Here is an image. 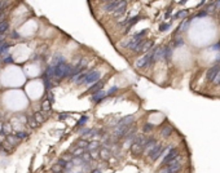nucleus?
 Wrapping results in <instances>:
<instances>
[{
  "mask_svg": "<svg viewBox=\"0 0 220 173\" xmlns=\"http://www.w3.org/2000/svg\"><path fill=\"white\" fill-rule=\"evenodd\" d=\"M42 109L44 111H49V109H51V103L48 102V101H43V103H42Z\"/></svg>",
  "mask_w": 220,
  "mask_h": 173,
  "instance_id": "obj_31",
  "label": "nucleus"
},
{
  "mask_svg": "<svg viewBox=\"0 0 220 173\" xmlns=\"http://www.w3.org/2000/svg\"><path fill=\"white\" fill-rule=\"evenodd\" d=\"M57 173H62V172H57Z\"/></svg>",
  "mask_w": 220,
  "mask_h": 173,
  "instance_id": "obj_55",
  "label": "nucleus"
},
{
  "mask_svg": "<svg viewBox=\"0 0 220 173\" xmlns=\"http://www.w3.org/2000/svg\"><path fill=\"white\" fill-rule=\"evenodd\" d=\"M83 153H84V149H80V147H78V149H75L74 151H71V154H73L74 156H79V155H82Z\"/></svg>",
  "mask_w": 220,
  "mask_h": 173,
  "instance_id": "obj_30",
  "label": "nucleus"
},
{
  "mask_svg": "<svg viewBox=\"0 0 220 173\" xmlns=\"http://www.w3.org/2000/svg\"><path fill=\"white\" fill-rule=\"evenodd\" d=\"M187 14H188V10H180V12H178L174 16V20H176V18H184Z\"/></svg>",
  "mask_w": 220,
  "mask_h": 173,
  "instance_id": "obj_27",
  "label": "nucleus"
},
{
  "mask_svg": "<svg viewBox=\"0 0 220 173\" xmlns=\"http://www.w3.org/2000/svg\"><path fill=\"white\" fill-rule=\"evenodd\" d=\"M88 141H80V142H78V147H80V149H87V146H88Z\"/></svg>",
  "mask_w": 220,
  "mask_h": 173,
  "instance_id": "obj_35",
  "label": "nucleus"
},
{
  "mask_svg": "<svg viewBox=\"0 0 220 173\" xmlns=\"http://www.w3.org/2000/svg\"><path fill=\"white\" fill-rule=\"evenodd\" d=\"M140 20H141V16H136V17H131L130 22L127 23V26H126V28H124V33H128V31H130L131 28H132V26L135 25V23H137Z\"/></svg>",
  "mask_w": 220,
  "mask_h": 173,
  "instance_id": "obj_16",
  "label": "nucleus"
},
{
  "mask_svg": "<svg viewBox=\"0 0 220 173\" xmlns=\"http://www.w3.org/2000/svg\"><path fill=\"white\" fill-rule=\"evenodd\" d=\"M157 145V141L154 140V138H148V142L145 143V146H144V153L146 154V155H149V153L153 150V147Z\"/></svg>",
  "mask_w": 220,
  "mask_h": 173,
  "instance_id": "obj_11",
  "label": "nucleus"
},
{
  "mask_svg": "<svg viewBox=\"0 0 220 173\" xmlns=\"http://www.w3.org/2000/svg\"><path fill=\"white\" fill-rule=\"evenodd\" d=\"M61 168H62V167H61L60 164H55V166L52 167V171L55 173H57V172H61Z\"/></svg>",
  "mask_w": 220,
  "mask_h": 173,
  "instance_id": "obj_40",
  "label": "nucleus"
},
{
  "mask_svg": "<svg viewBox=\"0 0 220 173\" xmlns=\"http://www.w3.org/2000/svg\"><path fill=\"white\" fill-rule=\"evenodd\" d=\"M102 81H97V83H95L92 87L90 88V92H92V93H96V92H100L101 90V88H102Z\"/></svg>",
  "mask_w": 220,
  "mask_h": 173,
  "instance_id": "obj_20",
  "label": "nucleus"
},
{
  "mask_svg": "<svg viewBox=\"0 0 220 173\" xmlns=\"http://www.w3.org/2000/svg\"><path fill=\"white\" fill-rule=\"evenodd\" d=\"M62 159H64V161L70 160V159H71V154H66V155H62Z\"/></svg>",
  "mask_w": 220,
  "mask_h": 173,
  "instance_id": "obj_43",
  "label": "nucleus"
},
{
  "mask_svg": "<svg viewBox=\"0 0 220 173\" xmlns=\"http://www.w3.org/2000/svg\"><path fill=\"white\" fill-rule=\"evenodd\" d=\"M33 118H34V120H35L38 124L43 123V121H44V119H45V118H44V115H43V113H39V111L34 114V116H33Z\"/></svg>",
  "mask_w": 220,
  "mask_h": 173,
  "instance_id": "obj_21",
  "label": "nucleus"
},
{
  "mask_svg": "<svg viewBox=\"0 0 220 173\" xmlns=\"http://www.w3.org/2000/svg\"><path fill=\"white\" fill-rule=\"evenodd\" d=\"M148 33V30H143V31H140V33H137L136 35H133L132 38L130 39L128 41H126V43H123L122 45L123 47H126V48H130L131 50H133L136 48V45H137L139 43H140L141 40H143V36L145 35V34Z\"/></svg>",
  "mask_w": 220,
  "mask_h": 173,
  "instance_id": "obj_2",
  "label": "nucleus"
},
{
  "mask_svg": "<svg viewBox=\"0 0 220 173\" xmlns=\"http://www.w3.org/2000/svg\"><path fill=\"white\" fill-rule=\"evenodd\" d=\"M3 141H4V140H3V137H1V136H0V146H1V143H3Z\"/></svg>",
  "mask_w": 220,
  "mask_h": 173,
  "instance_id": "obj_53",
  "label": "nucleus"
},
{
  "mask_svg": "<svg viewBox=\"0 0 220 173\" xmlns=\"http://www.w3.org/2000/svg\"><path fill=\"white\" fill-rule=\"evenodd\" d=\"M8 47H9V45H8L7 43H5V41H3V43H0V54H3V53H5L8 50Z\"/></svg>",
  "mask_w": 220,
  "mask_h": 173,
  "instance_id": "obj_29",
  "label": "nucleus"
},
{
  "mask_svg": "<svg viewBox=\"0 0 220 173\" xmlns=\"http://www.w3.org/2000/svg\"><path fill=\"white\" fill-rule=\"evenodd\" d=\"M171 10H172V8H170V9H168L167 12H166V16H165L166 18H168V17H170V13H171Z\"/></svg>",
  "mask_w": 220,
  "mask_h": 173,
  "instance_id": "obj_47",
  "label": "nucleus"
},
{
  "mask_svg": "<svg viewBox=\"0 0 220 173\" xmlns=\"http://www.w3.org/2000/svg\"><path fill=\"white\" fill-rule=\"evenodd\" d=\"M16 136H17V137L20 138L21 141H22V138H26V137H27V133H26V132H17V133H16Z\"/></svg>",
  "mask_w": 220,
  "mask_h": 173,
  "instance_id": "obj_37",
  "label": "nucleus"
},
{
  "mask_svg": "<svg viewBox=\"0 0 220 173\" xmlns=\"http://www.w3.org/2000/svg\"><path fill=\"white\" fill-rule=\"evenodd\" d=\"M93 173H101L100 169H96V171H93Z\"/></svg>",
  "mask_w": 220,
  "mask_h": 173,
  "instance_id": "obj_54",
  "label": "nucleus"
},
{
  "mask_svg": "<svg viewBox=\"0 0 220 173\" xmlns=\"http://www.w3.org/2000/svg\"><path fill=\"white\" fill-rule=\"evenodd\" d=\"M214 81H215V83L218 84V85H220V71H219L218 75H216V78H215V80H214Z\"/></svg>",
  "mask_w": 220,
  "mask_h": 173,
  "instance_id": "obj_44",
  "label": "nucleus"
},
{
  "mask_svg": "<svg viewBox=\"0 0 220 173\" xmlns=\"http://www.w3.org/2000/svg\"><path fill=\"white\" fill-rule=\"evenodd\" d=\"M208 49H211V50H220V43L215 44V45H211Z\"/></svg>",
  "mask_w": 220,
  "mask_h": 173,
  "instance_id": "obj_42",
  "label": "nucleus"
},
{
  "mask_svg": "<svg viewBox=\"0 0 220 173\" xmlns=\"http://www.w3.org/2000/svg\"><path fill=\"white\" fill-rule=\"evenodd\" d=\"M101 74L100 71H91V73H88L87 78H85V81L84 84H92V83H97L98 79H100Z\"/></svg>",
  "mask_w": 220,
  "mask_h": 173,
  "instance_id": "obj_7",
  "label": "nucleus"
},
{
  "mask_svg": "<svg viewBox=\"0 0 220 173\" xmlns=\"http://www.w3.org/2000/svg\"><path fill=\"white\" fill-rule=\"evenodd\" d=\"M172 127H170V126H166V127H163L162 130H161V134L163 136V137H170L171 134H172Z\"/></svg>",
  "mask_w": 220,
  "mask_h": 173,
  "instance_id": "obj_19",
  "label": "nucleus"
},
{
  "mask_svg": "<svg viewBox=\"0 0 220 173\" xmlns=\"http://www.w3.org/2000/svg\"><path fill=\"white\" fill-rule=\"evenodd\" d=\"M117 90H118V87H111L106 93H108V96H109V94H113V93H115Z\"/></svg>",
  "mask_w": 220,
  "mask_h": 173,
  "instance_id": "obj_41",
  "label": "nucleus"
},
{
  "mask_svg": "<svg viewBox=\"0 0 220 173\" xmlns=\"http://www.w3.org/2000/svg\"><path fill=\"white\" fill-rule=\"evenodd\" d=\"M83 159H85V160H90V155H83Z\"/></svg>",
  "mask_w": 220,
  "mask_h": 173,
  "instance_id": "obj_50",
  "label": "nucleus"
},
{
  "mask_svg": "<svg viewBox=\"0 0 220 173\" xmlns=\"http://www.w3.org/2000/svg\"><path fill=\"white\" fill-rule=\"evenodd\" d=\"M219 71H220V66L219 65H214L212 67H210L208 69V71H207V80L208 81H214L215 80V78H216V75L219 74Z\"/></svg>",
  "mask_w": 220,
  "mask_h": 173,
  "instance_id": "obj_10",
  "label": "nucleus"
},
{
  "mask_svg": "<svg viewBox=\"0 0 220 173\" xmlns=\"http://www.w3.org/2000/svg\"><path fill=\"white\" fill-rule=\"evenodd\" d=\"M108 96V93L104 92V90H100V92H96L92 94V97H91V100L93 101V102H100L101 100H104V98Z\"/></svg>",
  "mask_w": 220,
  "mask_h": 173,
  "instance_id": "obj_12",
  "label": "nucleus"
},
{
  "mask_svg": "<svg viewBox=\"0 0 220 173\" xmlns=\"http://www.w3.org/2000/svg\"><path fill=\"white\" fill-rule=\"evenodd\" d=\"M82 161H83V159H80V158H75V159H73L71 164H74V166H80V164H82Z\"/></svg>",
  "mask_w": 220,
  "mask_h": 173,
  "instance_id": "obj_38",
  "label": "nucleus"
},
{
  "mask_svg": "<svg viewBox=\"0 0 220 173\" xmlns=\"http://www.w3.org/2000/svg\"><path fill=\"white\" fill-rule=\"evenodd\" d=\"M180 168H181V159L176 158L175 160L170 161V163L161 171V173H175V172L180 171Z\"/></svg>",
  "mask_w": 220,
  "mask_h": 173,
  "instance_id": "obj_4",
  "label": "nucleus"
},
{
  "mask_svg": "<svg viewBox=\"0 0 220 173\" xmlns=\"http://www.w3.org/2000/svg\"><path fill=\"white\" fill-rule=\"evenodd\" d=\"M29 126H30L31 128H35V127H38V126H39V124H38L36 121L34 120V118H33V116H31V118L29 119Z\"/></svg>",
  "mask_w": 220,
  "mask_h": 173,
  "instance_id": "obj_36",
  "label": "nucleus"
},
{
  "mask_svg": "<svg viewBox=\"0 0 220 173\" xmlns=\"http://www.w3.org/2000/svg\"><path fill=\"white\" fill-rule=\"evenodd\" d=\"M153 56H154V50H150V52H148L146 54H144L143 57H140L137 61H136V67L137 69H143V67H146V66H149L150 63L153 62Z\"/></svg>",
  "mask_w": 220,
  "mask_h": 173,
  "instance_id": "obj_3",
  "label": "nucleus"
},
{
  "mask_svg": "<svg viewBox=\"0 0 220 173\" xmlns=\"http://www.w3.org/2000/svg\"><path fill=\"white\" fill-rule=\"evenodd\" d=\"M60 63H65V60H64L62 56H57V57H56L55 60H53V62H52V67H53V66L60 65Z\"/></svg>",
  "mask_w": 220,
  "mask_h": 173,
  "instance_id": "obj_25",
  "label": "nucleus"
},
{
  "mask_svg": "<svg viewBox=\"0 0 220 173\" xmlns=\"http://www.w3.org/2000/svg\"><path fill=\"white\" fill-rule=\"evenodd\" d=\"M66 118V115H60V120H64Z\"/></svg>",
  "mask_w": 220,
  "mask_h": 173,
  "instance_id": "obj_51",
  "label": "nucleus"
},
{
  "mask_svg": "<svg viewBox=\"0 0 220 173\" xmlns=\"http://www.w3.org/2000/svg\"><path fill=\"white\" fill-rule=\"evenodd\" d=\"M109 156H110V153H109V150H106V149H104V150L101 151V158H102V159H109Z\"/></svg>",
  "mask_w": 220,
  "mask_h": 173,
  "instance_id": "obj_34",
  "label": "nucleus"
},
{
  "mask_svg": "<svg viewBox=\"0 0 220 173\" xmlns=\"http://www.w3.org/2000/svg\"><path fill=\"white\" fill-rule=\"evenodd\" d=\"M1 130H3V123L0 121V133H1Z\"/></svg>",
  "mask_w": 220,
  "mask_h": 173,
  "instance_id": "obj_52",
  "label": "nucleus"
},
{
  "mask_svg": "<svg viewBox=\"0 0 220 173\" xmlns=\"http://www.w3.org/2000/svg\"><path fill=\"white\" fill-rule=\"evenodd\" d=\"M133 115H128V116H126V118H123V119H120L119 121H118V126H123V127H130L131 124L133 123Z\"/></svg>",
  "mask_w": 220,
  "mask_h": 173,
  "instance_id": "obj_13",
  "label": "nucleus"
},
{
  "mask_svg": "<svg viewBox=\"0 0 220 173\" xmlns=\"http://www.w3.org/2000/svg\"><path fill=\"white\" fill-rule=\"evenodd\" d=\"M189 23H190V20H185L184 22L180 25V27H179L178 33H181V31H187V30H188V26H189Z\"/></svg>",
  "mask_w": 220,
  "mask_h": 173,
  "instance_id": "obj_23",
  "label": "nucleus"
},
{
  "mask_svg": "<svg viewBox=\"0 0 220 173\" xmlns=\"http://www.w3.org/2000/svg\"><path fill=\"white\" fill-rule=\"evenodd\" d=\"M206 14H207V12H206V10H203V12H200V13H198L195 17H202V16H206Z\"/></svg>",
  "mask_w": 220,
  "mask_h": 173,
  "instance_id": "obj_45",
  "label": "nucleus"
},
{
  "mask_svg": "<svg viewBox=\"0 0 220 173\" xmlns=\"http://www.w3.org/2000/svg\"><path fill=\"white\" fill-rule=\"evenodd\" d=\"M131 151H132L133 155H140V154L144 151V147L141 145H139V143L133 142V145L131 146Z\"/></svg>",
  "mask_w": 220,
  "mask_h": 173,
  "instance_id": "obj_17",
  "label": "nucleus"
},
{
  "mask_svg": "<svg viewBox=\"0 0 220 173\" xmlns=\"http://www.w3.org/2000/svg\"><path fill=\"white\" fill-rule=\"evenodd\" d=\"M123 4V1H119V0H117V1H106L105 4H104L102 9L105 10V12H114L117 8H119L120 5Z\"/></svg>",
  "mask_w": 220,
  "mask_h": 173,
  "instance_id": "obj_6",
  "label": "nucleus"
},
{
  "mask_svg": "<svg viewBox=\"0 0 220 173\" xmlns=\"http://www.w3.org/2000/svg\"><path fill=\"white\" fill-rule=\"evenodd\" d=\"M12 58H10V57H5V60H4V62H12Z\"/></svg>",
  "mask_w": 220,
  "mask_h": 173,
  "instance_id": "obj_49",
  "label": "nucleus"
},
{
  "mask_svg": "<svg viewBox=\"0 0 220 173\" xmlns=\"http://www.w3.org/2000/svg\"><path fill=\"white\" fill-rule=\"evenodd\" d=\"M98 154L96 153V151H91V158H97Z\"/></svg>",
  "mask_w": 220,
  "mask_h": 173,
  "instance_id": "obj_46",
  "label": "nucleus"
},
{
  "mask_svg": "<svg viewBox=\"0 0 220 173\" xmlns=\"http://www.w3.org/2000/svg\"><path fill=\"white\" fill-rule=\"evenodd\" d=\"M5 141H7L8 143H10L13 147H16V146H17L18 143L21 142V140H20V138H18L16 134H8V136H7V140H5Z\"/></svg>",
  "mask_w": 220,
  "mask_h": 173,
  "instance_id": "obj_15",
  "label": "nucleus"
},
{
  "mask_svg": "<svg viewBox=\"0 0 220 173\" xmlns=\"http://www.w3.org/2000/svg\"><path fill=\"white\" fill-rule=\"evenodd\" d=\"M3 133H5V134H9L10 132H12V126H10V123H4L3 124Z\"/></svg>",
  "mask_w": 220,
  "mask_h": 173,
  "instance_id": "obj_24",
  "label": "nucleus"
},
{
  "mask_svg": "<svg viewBox=\"0 0 220 173\" xmlns=\"http://www.w3.org/2000/svg\"><path fill=\"white\" fill-rule=\"evenodd\" d=\"M1 147L4 149V151H7V153H13V150H14V147H13L10 143H8L7 141H3V143H1Z\"/></svg>",
  "mask_w": 220,
  "mask_h": 173,
  "instance_id": "obj_22",
  "label": "nucleus"
},
{
  "mask_svg": "<svg viewBox=\"0 0 220 173\" xmlns=\"http://www.w3.org/2000/svg\"><path fill=\"white\" fill-rule=\"evenodd\" d=\"M87 120H88V116H82V118H80V120L79 121H78V124H77V126L78 127H82L83 126V124H85V123H87Z\"/></svg>",
  "mask_w": 220,
  "mask_h": 173,
  "instance_id": "obj_33",
  "label": "nucleus"
},
{
  "mask_svg": "<svg viewBox=\"0 0 220 173\" xmlns=\"http://www.w3.org/2000/svg\"><path fill=\"white\" fill-rule=\"evenodd\" d=\"M178 155H179V151L176 150V149H170V151H168V154L163 158V161L162 163L165 164V166H167L170 161H172V160H175L176 158H178Z\"/></svg>",
  "mask_w": 220,
  "mask_h": 173,
  "instance_id": "obj_8",
  "label": "nucleus"
},
{
  "mask_svg": "<svg viewBox=\"0 0 220 173\" xmlns=\"http://www.w3.org/2000/svg\"><path fill=\"white\" fill-rule=\"evenodd\" d=\"M162 154H163V147L161 145H155L154 147H153V150L149 153V158L154 161V160H157Z\"/></svg>",
  "mask_w": 220,
  "mask_h": 173,
  "instance_id": "obj_9",
  "label": "nucleus"
},
{
  "mask_svg": "<svg viewBox=\"0 0 220 173\" xmlns=\"http://www.w3.org/2000/svg\"><path fill=\"white\" fill-rule=\"evenodd\" d=\"M98 147V142L97 141H93V142H90L87 146V150H95V149Z\"/></svg>",
  "mask_w": 220,
  "mask_h": 173,
  "instance_id": "obj_28",
  "label": "nucleus"
},
{
  "mask_svg": "<svg viewBox=\"0 0 220 173\" xmlns=\"http://www.w3.org/2000/svg\"><path fill=\"white\" fill-rule=\"evenodd\" d=\"M170 27H171V23H170V22L162 23V25H161V27H159V31H167Z\"/></svg>",
  "mask_w": 220,
  "mask_h": 173,
  "instance_id": "obj_32",
  "label": "nucleus"
},
{
  "mask_svg": "<svg viewBox=\"0 0 220 173\" xmlns=\"http://www.w3.org/2000/svg\"><path fill=\"white\" fill-rule=\"evenodd\" d=\"M71 66L66 63H60L57 66H53V78H66L71 74Z\"/></svg>",
  "mask_w": 220,
  "mask_h": 173,
  "instance_id": "obj_1",
  "label": "nucleus"
},
{
  "mask_svg": "<svg viewBox=\"0 0 220 173\" xmlns=\"http://www.w3.org/2000/svg\"><path fill=\"white\" fill-rule=\"evenodd\" d=\"M87 75H88V73H82L80 75H78L75 79H73V80L75 81V84H78V85H79V84H84Z\"/></svg>",
  "mask_w": 220,
  "mask_h": 173,
  "instance_id": "obj_18",
  "label": "nucleus"
},
{
  "mask_svg": "<svg viewBox=\"0 0 220 173\" xmlns=\"http://www.w3.org/2000/svg\"><path fill=\"white\" fill-rule=\"evenodd\" d=\"M8 27H9V23H8L7 21H3V22L0 23V34H4L5 31L8 30Z\"/></svg>",
  "mask_w": 220,
  "mask_h": 173,
  "instance_id": "obj_26",
  "label": "nucleus"
},
{
  "mask_svg": "<svg viewBox=\"0 0 220 173\" xmlns=\"http://www.w3.org/2000/svg\"><path fill=\"white\" fill-rule=\"evenodd\" d=\"M153 45H154V43H153L152 40H145V39H143L140 43L136 45L133 52H137V53L139 52H146V50H149L150 48H153Z\"/></svg>",
  "mask_w": 220,
  "mask_h": 173,
  "instance_id": "obj_5",
  "label": "nucleus"
},
{
  "mask_svg": "<svg viewBox=\"0 0 220 173\" xmlns=\"http://www.w3.org/2000/svg\"><path fill=\"white\" fill-rule=\"evenodd\" d=\"M126 9H127V1H123V4L120 5L119 8H117V9L114 10V17H115V18L122 17L123 13L126 12Z\"/></svg>",
  "mask_w": 220,
  "mask_h": 173,
  "instance_id": "obj_14",
  "label": "nucleus"
},
{
  "mask_svg": "<svg viewBox=\"0 0 220 173\" xmlns=\"http://www.w3.org/2000/svg\"><path fill=\"white\" fill-rule=\"evenodd\" d=\"M5 40V36H4V34H0V43H3V41Z\"/></svg>",
  "mask_w": 220,
  "mask_h": 173,
  "instance_id": "obj_48",
  "label": "nucleus"
},
{
  "mask_svg": "<svg viewBox=\"0 0 220 173\" xmlns=\"http://www.w3.org/2000/svg\"><path fill=\"white\" fill-rule=\"evenodd\" d=\"M152 129H153V126H152V124H149V123L145 124V126H144V128H143V130H144V132H145V133L150 132V130H152Z\"/></svg>",
  "mask_w": 220,
  "mask_h": 173,
  "instance_id": "obj_39",
  "label": "nucleus"
}]
</instances>
